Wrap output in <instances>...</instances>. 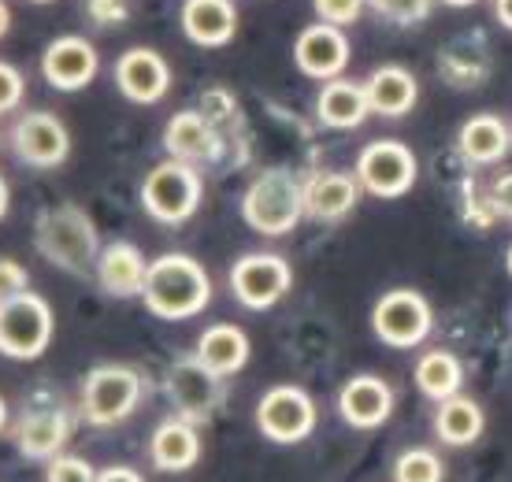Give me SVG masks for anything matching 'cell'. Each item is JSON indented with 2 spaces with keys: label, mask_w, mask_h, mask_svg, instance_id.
I'll list each match as a JSON object with an SVG mask.
<instances>
[{
  "label": "cell",
  "mask_w": 512,
  "mask_h": 482,
  "mask_svg": "<svg viewBox=\"0 0 512 482\" xmlns=\"http://www.w3.org/2000/svg\"><path fill=\"white\" fill-rule=\"evenodd\" d=\"M442 4H449V8H468V4H475V0H442Z\"/></svg>",
  "instance_id": "42"
},
{
  "label": "cell",
  "mask_w": 512,
  "mask_h": 482,
  "mask_svg": "<svg viewBox=\"0 0 512 482\" xmlns=\"http://www.w3.org/2000/svg\"><path fill=\"white\" fill-rule=\"evenodd\" d=\"M294 286V271L279 253H245L231 267V290L238 305L264 312V308L279 305L282 297Z\"/></svg>",
  "instance_id": "10"
},
{
  "label": "cell",
  "mask_w": 512,
  "mask_h": 482,
  "mask_svg": "<svg viewBox=\"0 0 512 482\" xmlns=\"http://www.w3.org/2000/svg\"><path fill=\"white\" fill-rule=\"evenodd\" d=\"M509 145L512 130L498 115H472L461 127V138H457V149L468 164H498L501 156L509 153Z\"/></svg>",
  "instance_id": "26"
},
{
  "label": "cell",
  "mask_w": 512,
  "mask_h": 482,
  "mask_svg": "<svg viewBox=\"0 0 512 482\" xmlns=\"http://www.w3.org/2000/svg\"><path fill=\"white\" fill-rule=\"evenodd\" d=\"M141 401V375L127 364H101L82 379V419L90 427H119Z\"/></svg>",
  "instance_id": "5"
},
{
  "label": "cell",
  "mask_w": 512,
  "mask_h": 482,
  "mask_svg": "<svg viewBox=\"0 0 512 482\" xmlns=\"http://www.w3.org/2000/svg\"><path fill=\"white\" fill-rule=\"evenodd\" d=\"M75 431V416L64 405H45V408H26L19 423H15V445L19 453L30 460H45L64 453L67 438Z\"/></svg>",
  "instance_id": "14"
},
{
  "label": "cell",
  "mask_w": 512,
  "mask_h": 482,
  "mask_svg": "<svg viewBox=\"0 0 512 482\" xmlns=\"http://www.w3.org/2000/svg\"><path fill=\"white\" fill-rule=\"evenodd\" d=\"M360 182L346 171H320L305 182V216L320 223H338L357 208Z\"/></svg>",
  "instance_id": "21"
},
{
  "label": "cell",
  "mask_w": 512,
  "mask_h": 482,
  "mask_svg": "<svg viewBox=\"0 0 512 482\" xmlns=\"http://www.w3.org/2000/svg\"><path fill=\"white\" fill-rule=\"evenodd\" d=\"M34 4H52V0H34Z\"/></svg>",
  "instance_id": "44"
},
{
  "label": "cell",
  "mask_w": 512,
  "mask_h": 482,
  "mask_svg": "<svg viewBox=\"0 0 512 482\" xmlns=\"http://www.w3.org/2000/svg\"><path fill=\"white\" fill-rule=\"evenodd\" d=\"M357 182L360 190H368L372 197H383V201L401 197L416 182V156H412L409 145H401L394 138L372 141L357 156Z\"/></svg>",
  "instance_id": "9"
},
{
  "label": "cell",
  "mask_w": 512,
  "mask_h": 482,
  "mask_svg": "<svg viewBox=\"0 0 512 482\" xmlns=\"http://www.w3.org/2000/svg\"><path fill=\"white\" fill-rule=\"evenodd\" d=\"M116 86L134 104H156L171 89V67L156 49L134 45L116 60Z\"/></svg>",
  "instance_id": "16"
},
{
  "label": "cell",
  "mask_w": 512,
  "mask_h": 482,
  "mask_svg": "<svg viewBox=\"0 0 512 482\" xmlns=\"http://www.w3.org/2000/svg\"><path fill=\"white\" fill-rule=\"evenodd\" d=\"M23 93H26L23 71H19L15 64H8V60H0V115L19 108Z\"/></svg>",
  "instance_id": "33"
},
{
  "label": "cell",
  "mask_w": 512,
  "mask_h": 482,
  "mask_svg": "<svg viewBox=\"0 0 512 482\" xmlns=\"http://www.w3.org/2000/svg\"><path fill=\"white\" fill-rule=\"evenodd\" d=\"M446 468L431 449H405L394 464V482H442Z\"/></svg>",
  "instance_id": "29"
},
{
  "label": "cell",
  "mask_w": 512,
  "mask_h": 482,
  "mask_svg": "<svg viewBox=\"0 0 512 482\" xmlns=\"http://www.w3.org/2000/svg\"><path fill=\"white\" fill-rule=\"evenodd\" d=\"M97 482H145L134 468H104L97 471Z\"/></svg>",
  "instance_id": "37"
},
{
  "label": "cell",
  "mask_w": 512,
  "mask_h": 482,
  "mask_svg": "<svg viewBox=\"0 0 512 482\" xmlns=\"http://www.w3.org/2000/svg\"><path fill=\"white\" fill-rule=\"evenodd\" d=\"M494 15L505 30H512V0H494Z\"/></svg>",
  "instance_id": "38"
},
{
  "label": "cell",
  "mask_w": 512,
  "mask_h": 482,
  "mask_svg": "<svg viewBox=\"0 0 512 482\" xmlns=\"http://www.w3.org/2000/svg\"><path fill=\"white\" fill-rule=\"evenodd\" d=\"M368 112H372V104H368L364 86L346 82V78H331L316 97V115L323 127L331 130H357L368 119Z\"/></svg>",
  "instance_id": "25"
},
{
  "label": "cell",
  "mask_w": 512,
  "mask_h": 482,
  "mask_svg": "<svg viewBox=\"0 0 512 482\" xmlns=\"http://www.w3.org/2000/svg\"><path fill=\"white\" fill-rule=\"evenodd\" d=\"M505 264H509V275H512V245H509V256H505Z\"/></svg>",
  "instance_id": "43"
},
{
  "label": "cell",
  "mask_w": 512,
  "mask_h": 482,
  "mask_svg": "<svg viewBox=\"0 0 512 482\" xmlns=\"http://www.w3.org/2000/svg\"><path fill=\"white\" fill-rule=\"evenodd\" d=\"M294 64L301 75L323 78V82L342 75L349 64V41L342 34V26H331V23L305 26L294 41Z\"/></svg>",
  "instance_id": "15"
},
{
  "label": "cell",
  "mask_w": 512,
  "mask_h": 482,
  "mask_svg": "<svg viewBox=\"0 0 512 482\" xmlns=\"http://www.w3.org/2000/svg\"><path fill=\"white\" fill-rule=\"evenodd\" d=\"M45 482H97V468H93L86 457L60 453V457L49 460V468H45Z\"/></svg>",
  "instance_id": "30"
},
{
  "label": "cell",
  "mask_w": 512,
  "mask_h": 482,
  "mask_svg": "<svg viewBox=\"0 0 512 482\" xmlns=\"http://www.w3.org/2000/svg\"><path fill=\"white\" fill-rule=\"evenodd\" d=\"M490 208L498 216L512 219V175H501L494 186H490Z\"/></svg>",
  "instance_id": "36"
},
{
  "label": "cell",
  "mask_w": 512,
  "mask_h": 482,
  "mask_svg": "<svg viewBox=\"0 0 512 482\" xmlns=\"http://www.w3.org/2000/svg\"><path fill=\"white\" fill-rule=\"evenodd\" d=\"M86 12L97 26H119L127 23V0H86Z\"/></svg>",
  "instance_id": "35"
},
{
  "label": "cell",
  "mask_w": 512,
  "mask_h": 482,
  "mask_svg": "<svg viewBox=\"0 0 512 482\" xmlns=\"http://www.w3.org/2000/svg\"><path fill=\"white\" fill-rule=\"evenodd\" d=\"M93 275L101 282V290L112 293V297H141L145 275H149V260L141 256L134 241H112L97 256V271Z\"/></svg>",
  "instance_id": "20"
},
{
  "label": "cell",
  "mask_w": 512,
  "mask_h": 482,
  "mask_svg": "<svg viewBox=\"0 0 512 482\" xmlns=\"http://www.w3.org/2000/svg\"><path fill=\"white\" fill-rule=\"evenodd\" d=\"M8 208H12V190H8V182L0 175V219L8 216Z\"/></svg>",
  "instance_id": "40"
},
{
  "label": "cell",
  "mask_w": 512,
  "mask_h": 482,
  "mask_svg": "<svg viewBox=\"0 0 512 482\" xmlns=\"http://www.w3.org/2000/svg\"><path fill=\"white\" fill-rule=\"evenodd\" d=\"M8 431V401H4V397H0V434Z\"/></svg>",
  "instance_id": "41"
},
{
  "label": "cell",
  "mask_w": 512,
  "mask_h": 482,
  "mask_svg": "<svg viewBox=\"0 0 512 482\" xmlns=\"http://www.w3.org/2000/svg\"><path fill=\"white\" fill-rule=\"evenodd\" d=\"M487 427V419H483V408L475 405L472 397H449V401H438V412H435V434L442 438L446 445H472L479 434Z\"/></svg>",
  "instance_id": "27"
},
{
  "label": "cell",
  "mask_w": 512,
  "mask_h": 482,
  "mask_svg": "<svg viewBox=\"0 0 512 482\" xmlns=\"http://www.w3.org/2000/svg\"><path fill=\"white\" fill-rule=\"evenodd\" d=\"M390 23H420L431 15V0H368Z\"/></svg>",
  "instance_id": "31"
},
{
  "label": "cell",
  "mask_w": 512,
  "mask_h": 482,
  "mask_svg": "<svg viewBox=\"0 0 512 482\" xmlns=\"http://www.w3.org/2000/svg\"><path fill=\"white\" fill-rule=\"evenodd\" d=\"M12 149L26 167H60L71 156V134L52 112H26L12 127Z\"/></svg>",
  "instance_id": "12"
},
{
  "label": "cell",
  "mask_w": 512,
  "mask_h": 482,
  "mask_svg": "<svg viewBox=\"0 0 512 482\" xmlns=\"http://www.w3.org/2000/svg\"><path fill=\"white\" fill-rule=\"evenodd\" d=\"M242 219L264 238L290 234L305 219V182L282 167L260 171L242 197Z\"/></svg>",
  "instance_id": "3"
},
{
  "label": "cell",
  "mask_w": 512,
  "mask_h": 482,
  "mask_svg": "<svg viewBox=\"0 0 512 482\" xmlns=\"http://www.w3.org/2000/svg\"><path fill=\"white\" fill-rule=\"evenodd\" d=\"M164 386L171 405L179 408V416L190 419V423L208 419L219 408V401H223V379L212 368H205L197 356L175 360L171 371H167Z\"/></svg>",
  "instance_id": "11"
},
{
  "label": "cell",
  "mask_w": 512,
  "mask_h": 482,
  "mask_svg": "<svg viewBox=\"0 0 512 482\" xmlns=\"http://www.w3.org/2000/svg\"><path fill=\"white\" fill-rule=\"evenodd\" d=\"M8 30H12V8H8V0H0V41L8 38Z\"/></svg>",
  "instance_id": "39"
},
{
  "label": "cell",
  "mask_w": 512,
  "mask_h": 482,
  "mask_svg": "<svg viewBox=\"0 0 512 482\" xmlns=\"http://www.w3.org/2000/svg\"><path fill=\"white\" fill-rule=\"evenodd\" d=\"M23 290H30V271H26L19 260L0 256V305L12 301L15 293H23Z\"/></svg>",
  "instance_id": "34"
},
{
  "label": "cell",
  "mask_w": 512,
  "mask_h": 482,
  "mask_svg": "<svg viewBox=\"0 0 512 482\" xmlns=\"http://www.w3.org/2000/svg\"><path fill=\"white\" fill-rule=\"evenodd\" d=\"M249 353H253V345H249V334L242 327H234V323H212V327L197 338V360L212 368L219 379H227V375H238V371L249 364Z\"/></svg>",
  "instance_id": "23"
},
{
  "label": "cell",
  "mask_w": 512,
  "mask_h": 482,
  "mask_svg": "<svg viewBox=\"0 0 512 482\" xmlns=\"http://www.w3.org/2000/svg\"><path fill=\"white\" fill-rule=\"evenodd\" d=\"M338 412L357 431L383 427L386 419H390V412H394V390L379 375H353L338 390Z\"/></svg>",
  "instance_id": "18"
},
{
  "label": "cell",
  "mask_w": 512,
  "mask_h": 482,
  "mask_svg": "<svg viewBox=\"0 0 512 482\" xmlns=\"http://www.w3.org/2000/svg\"><path fill=\"white\" fill-rule=\"evenodd\" d=\"M141 301L156 319H167V323L193 319L212 301V279L201 267V260H193L186 253H164L149 260Z\"/></svg>",
  "instance_id": "1"
},
{
  "label": "cell",
  "mask_w": 512,
  "mask_h": 482,
  "mask_svg": "<svg viewBox=\"0 0 512 482\" xmlns=\"http://www.w3.org/2000/svg\"><path fill=\"white\" fill-rule=\"evenodd\" d=\"M312 8L320 15V23H331V26H349L360 19V8H364V0H312Z\"/></svg>",
  "instance_id": "32"
},
{
  "label": "cell",
  "mask_w": 512,
  "mask_h": 482,
  "mask_svg": "<svg viewBox=\"0 0 512 482\" xmlns=\"http://www.w3.org/2000/svg\"><path fill=\"white\" fill-rule=\"evenodd\" d=\"M149 460L156 468L167 471V475H179V471H190L197 460H201V434H197V423L182 416L164 419L160 427L149 438Z\"/></svg>",
  "instance_id": "22"
},
{
  "label": "cell",
  "mask_w": 512,
  "mask_h": 482,
  "mask_svg": "<svg viewBox=\"0 0 512 482\" xmlns=\"http://www.w3.org/2000/svg\"><path fill=\"white\" fill-rule=\"evenodd\" d=\"M101 71V52L93 49V41L78 38V34H64V38L49 41V49L41 56V75L52 89H86Z\"/></svg>",
  "instance_id": "13"
},
{
  "label": "cell",
  "mask_w": 512,
  "mask_h": 482,
  "mask_svg": "<svg viewBox=\"0 0 512 482\" xmlns=\"http://www.w3.org/2000/svg\"><path fill=\"white\" fill-rule=\"evenodd\" d=\"M431 327H435L431 305L416 290H390L372 308V330L379 334V342L394 349H416L431 334Z\"/></svg>",
  "instance_id": "8"
},
{
  "label": "cell",
  "mask_w": 512,
  "mask_h": 482,
  "mask_svg": "<svg viewBox=\"0 0 512 482\" xmlns=\"http://www.w3.org/2000/svg\"><path fill=\"white\" fill-rule=\"evenodd\" d=\"M461 382H464V368L461 360L446 349H431L416 360V386H420L423 397L431 401H449V397L461 394Z\"/></svg>",
  "instance_id": "28"
},
{
  "label": "cell",
  "mask_w": 512,
  "mask_h": 482,
  "mask_svg": "<svg viewBox=\"0 0 512 482\" xmlns=\"http://www.w3.org/2000/svg\"><path fill=\"white\" fill-rule=\"evenodd\" d=\"M201 197H205V182L197 175V167L182 160L156 164L141 182V208L164 227L186 223L201 208Z\"/></svg>",
  "instance_id": "4"
},
{
  "label": "cell",
  "mask_w": 512,
  "mask_h": 482,
  "mask_svg": "<svg viewBox=\"0 0 512 482\" xmlns=\"http://www.w3.org/2000/svg\"><path fill=\"white\" fill-rule=\"evenodd\" d=\"M182 34L201 49H223L238 34L234 0H182Z\"/></svg>",
  "instance_id": "19"
},
{
  "label": "cell",
  "mask_w": 512,
  "mask_h": 482,
  "mask_svg": "<svg viewBox=\"0 0 512 482\" xmlns=\"http://www.w3.org/2000/svg\"><path fill=\"white\" fill-rule=\"evenodd\" d=\"M364 93H368V104H372L375 115L397 119V115H409L416 108V101H420V82L405 67L386 64L379 71H372V78L364 82Z\"/></svg>",
  "instance_id": "24"
},
{
  "label": "cell",
  "mask_w": 512,
  "mask_h": 482,
  "mask_svg": "<svg viewBox=\"0 0 512 482\" xmlns=\"http://www.w3.org/2000/svg\"><path fill=\"white\" fill-rule=\"evenodd\" d=\"M52 330L56 319L41 293L23 290L0 305V353L12 360H38L49 349Z\"/></svg>",
  "instance_id": "6"
},
{
  "label": "cell",
  "mask_w": 512,
  "mask_h": 482,
  "mask_svg": "<svg viewBox=\"0 0 512 482\" xmlns=\"http://www.w3.org/2000/svg\"><path fill=\"white\" fill-rule=\"evenodd\" d=\"M256 427L268 442L297 445L316 431V401L301 386H271L256 401Z\"/></svg>",
  "instance_id": "7"
},
{
  "label": "cell",
  "mask_w": 512,
  "mask_h": 482,
  "mask_svg": "<svg viewBox=\"0 0 512 482\" xmlns=\"http://www.w3.org/2000/svg\"><path fill=\"white\" fill-rule=\"evenodd\" d=\"M164 149L182 164H208L223 149L219 123H212L205 112H175L164 127Z\"/></svg>",
  "instance_id": "17"
},
{
  "label": "cell",
  "mask_w": 512,
  "mask_h": 482,
  "mask_svg": "<svg viewBox=\"0 0 512 482\" xmlns=\"http://www.w3.org/2000/svg\"><path fill=\"white\" fill-rule=\"evenodd\" d=\"M34 245L60 271H71V275H90V271H97V256H101L97 227H93L90 212L71 201L45 208L34 219Z\"/></svg>",
  "instance_id": "2"
}]
</instances>
